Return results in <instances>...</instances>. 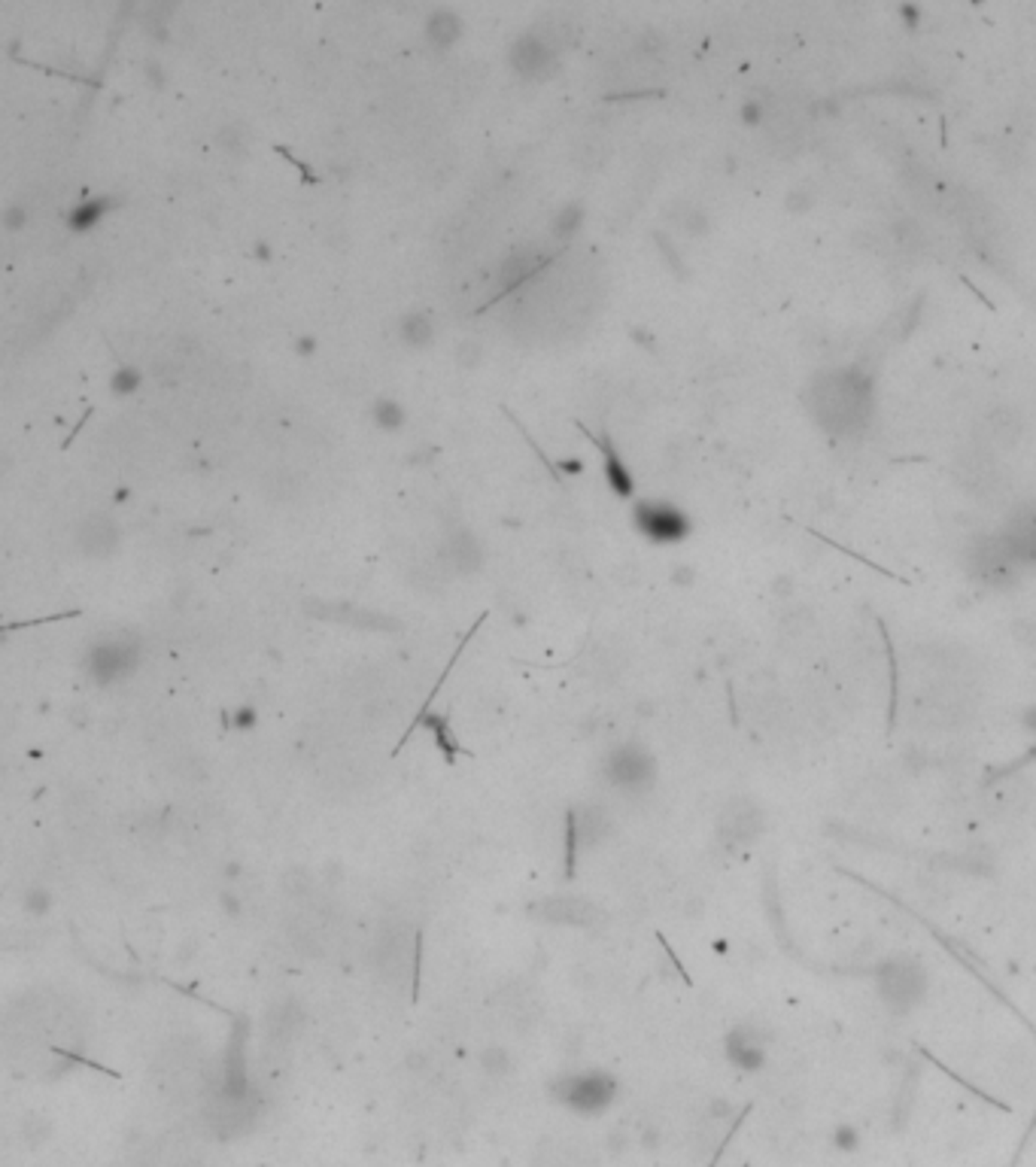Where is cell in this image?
I'll return each mask as SVG.
<instances>
[{
    "label": "cell",
    "mask_w": 1036,
    "mask_h": 1167,
    "mask_svg": "<svg viewBox=\"0 0 1036 1167\" xmlns=\"http://www.w3.org/2000/svg\"><path fill=\"white\" fill-rule=\"evenodd\" d=\"M253 258H256L258 265H267V262H271V258H274L271 244H267V240H256V244H253Z\"/></svg>",
    "instance_id": "obj_28"
},
{
    "label": "cell",
    "mask_w": 1036,
    "mask_h": 1167,
    "mask_svg": "<svg viewBox=\"0 0 1036 1167\" xmlns=\"http://www.w3.org/2000/svg\"><path fill=\"white\" fill-rule=\"evenodd\" d=\"M897 15L902 19V24H906V28H918V22H921V6H915V4H900V6H897Z\"/></svg>",
    "instance_id": "obj_27"
},
{
    "label": "cell",
    "mask_w": 1036,
    "mask_h": 1167,
    "mask_svg": "<svg viewBox=\"0 0 1036 1167\" xmlns=\"http://www.w3.org/2000/svg\"><path fill=\"white\" fill-rule=\"evenodd\" d=\"M556 471H559V478H578V474H583L587 471V462L581 460V456H563V460H556Z\"/></svg>",
    "instance_id": "obj_25"
},
{
    "label": "cell",
    "mask_w": 1036,
    "mask_h": 1167,
    "mask_svg": "<svg viewBox=\"0 0 1036 1167\" xmlns=\"http://www.w3.org/2000/svg\"><path fill=\"white\" fill-rule=\"evenodd\" d=\"M434 335H438V326H434V320L429 313H420V311H411V313H405L398 320V341H401V347L405 350H425V347H432V341H434Z\"/></svg>",
    "instance_id": "obj_14"
},
{
    "label": "cell",
    "mask_w": 1036,
    "mask_h": 1167,
    "mask_svg": "<svg viewBox=\"0 0 1036 1167\" xmlns=\"http://www.w3.org/2000/svg\"><path fill=\"white\" fill-rule=\"evenodd\" d=\"M766 1046H769L766 1031L757 1028V1024H751V1022L735 1024V1028L726 1033V1040H723L726 1061H730L735 1070H742V1073H760V1070H763V1067H766Z\"/></svg>",
    "instance_id": "obj_5"
},
{
    "label": "cell",
    "mask_w": 1036,
    "mask_h": 1167,
    "mask_svg": "<svg viewBox=\"0 0 1036 1167\" xmlns=\"http://www.w3.org/2000/svg\"><path fill=\"white\" fill-rule=\"evenodd\" d=\"M565 1100L574 1106V1110L583 1113H596L605 1110L614 1097V1079L611 1077H602V1073H587V1077H574L565 1082Z\"/></svg>",
    "instance_id": "obj_8"
},
{
    "label": "cell",
    "mask_w": 1036,
    "mask_h": 1167,
    "mask_svg": "<svg viewBox=\"0 0 1036 1167\" xmlns=\"http://www.w3.org/2000/svg\"><path fill=\"white\" fill-rule=\"evenodd\" d=\"M1022 727L1027 730V733H1036V703L1033 705H1027L1024 712H1022Z\"/></svg>",
    "instance_id": "obj_29"
},
{
    "label": "cell",
    "mask_w": 1036,
    "mask_h": 1167,
    "mask_svg": "<svg viewBox=\"0 0 1036 1167\" xmlns=\"http://www.w3.org/2000/svg\"><path fill=\"white\" fill-rule=\"evenodd\" d=\"M875 985H879L882 1004L891 1013L906 1015L927 994V970L915 957H891L875 970Z\"/></svg>",
    "instance_id": "obj_2"
},
{
    "label": "cell",
    "mask_w": 1036,
    "mask_h": 1167,
    "mask_svg": "<svg viewBox=\"0 0 1036 1167\" xmlns=\"http://www.w3.org/2000/svg\"><path fill=\"white\" fill-rule=\"evenodd\" d=\"M508 64H511V70L523 79L550 77V70L556 68V49L550 46L541 34L526 31V34L517 37L511 49H508Z\"/></svg>",
    "instance_id": "obj_4"
},
{
    "label": "cell",
    "mask_w": 1036,
    "mask_h": 1167,
    "mask_svg": "<svg viewBox=\"0 0 1036 1167\" xmlns=\"http://www.w3.org/2000/svg\"><path fill=\"white\" fill-rule=\"evenodd\" d=\"M420 727H429L432 730V736H434V742H438L441 752H444L447 763H453L456 754H459V745H456L453 736H450V730H447V714H432V712H420V714H416V718L411 721V727H407V733L401 736V742H398L396 748H392V754H398L401 748H405V742L414 736V730H420Z\"/></svg>",
    "instance_id": "obj_13"
},
{
    "label": "cell",
    "mask_w": 1036,
    "mask_h": 1167,
    "mask_svg": "<svg viewBox=\"0 0 1036 1167\" xmlns=\"http://www.w3.org/2000/svg\"><path fill=\"white\" fill-rule=\"evenodd\" d=\"M583 219H587V207L581 201H568L559 207V213L554 216V225H550V235L556 240H572L578 238V231L583 229Z\"/></svg>",
    "instance_id": "obj_17"
},
{
    "label": "cell",
    "mask_w": 1036,
    "mask_h": 1167,
    "mask_svg": "<svg viewBox=\"0 0 1036 1167\" xmlns=\"http://www.w3.org/2000/svg\"><path fill=\"white\" fill-rule=\"evenodd\" d=\"M632 338H639L641 347H654V344H650V335H645L641 329H632Z\"/></svg>",
    "instance_id": "obj_31"
},
{
    "label": "cell",
    "mask_w": 1036,
    "mask_h": 1167,
    "mask_svg": "<svg viewBox=\"0 0 1036 1167\" xmlns=\"http://www.w3.org/2000/svg\"><path fill=\"white\" fill-rule=\"evenodd\" d=\"M316 350H320V341H316L313 335H298L295 341H292V353H295L298 359H313Z\"/></svg>",
    "instance_id": "obj_26"
},
{
    "label": "cell",
    "mask_w": 1036,
    "mask_h": 1167,
    "mask_svg": "<svg viewBox=\"0 0 1036 1167\" xmlns=\"http://www.w3.org/2000/svg\"><path fill=\"white\" fill-rule=\"evenodd\" d=\"M581 432L590 438V444L602 453V474H605L608 490H611L617 499H632L635 496V474H632V469L626 465V460L621 456V450H617L614 438L608 435V432H599V435H593V432L583 429V426H581Z\"/></svg>",
    "instance_id": "obj_7"
},
{
    "label": "cell",
    "mask_w": 1036,
    "mask_h": 1167,
    "mask_svg": "<svg viewBox=\"0 0 1036 1167\" xmlns=\"http://www.w3.org/2000/svg\"><path fill=\"white\" fill-rule=\"evenodd\" d=\"M86 666L98 685H113L137 666V648L128 641H100L89 651Z\"/></svg>",
    "instance_id": "obj_6"
},
{
    "label": "cell",
    "mask_w": 1036,
    "mask_h": 1167,
    "mask_svg": "<svg viewBox=\"0 0 1036 1167\" xmlns=\"http://www.w3.org/2000/svg\"><path fill=\"white\" fill-rule=\"evenodd\" d=\"M28 222H31V210L24 204H6L4 207V229L10 231V235L22 231Z\"/></svg>",
    "instance_id": "obj_20"
},
{
    "label": "cell",
    "mask_w": 1036,
    "mask_h": 1167,
    "mask_svg": "<svg viewBox=\"0 0 1036 1167\" xmlns=\"http://www.w3.org/2000/svg\"><path fill=\"white\" fill-rule=\"evenodd\" d=\"M830 1144H833V1149H839V1153H857L860 1146H863V1134H860V1128L854 1122H839L833 1128V1134H830Z\"/></svg>",
    "instance_id": "obj_19"
},
{
    "label": "cell",
    "mask_w": 1036,
    "mask_h": 1167,
    "mask_svg": "<svg viewBox=\"0 0 1036 1167\" xmlns=\"http://www.w3.org/2000/svg\"><path fill=\"white\" fill-rule=\"evenodd\" d=\"M144 79H146V86H153L155 91L167 89V73H164L162 64L155 61V58H146V64H144Z\"/></svg>",
    "instance_id": "obj_24"
},
{
    "label": "cell",
    "mask_w": 1036,
    "mask_h": 1167,
    "mask_svg": "<svg viewBox=\"0 0 1036 1167\" xmlns=\"http://www.w3.org/2000/svg\"><path fill=\"white\" fill-rule=\"evenodd\" d=\"M407 407L398 402L396 396H378L374 398V405H371V423L378 426L380 432H389V435H396V432H401L407 426Z\"/></svg>",
    "instance_id": "obj_15"
},
{
    "label": "cell",
    "mask_w": 1036,
    "mask_h": 1167,
    "mask_svg": "<svg viewBox=\"0 0 1036 1167\" xmlns=\"http://www.w3.org/2000/svg\"><path fill=\"white\" fill-rule=\"evenodd\" d=\"M574 839H578V827H574V815H568V824H565V875L572 879L574 875Z\"/></svg>",
    "instance_id": "obj_23"
},
{
    "label": "cell",
    "mask_w": 1036,
    "mask_h": 1167,
    "mask_svg": "<svg viewBox=\"0 0 1036 1167\" xmlns=\"http://www.w3.org/2000/svg\"><path fill=\"white\" fill-rule=\"evenodd\" d=\"M1003 538L1009 541V547L1015 550L1018 560L1036 565V514L1018 517V520L1013 523V529H1009Z\"/></svg>",
    "instance_id": "obj_16"
},
{
    "label": "cell",
    "mask_w": 1036,
    "mask_h": 1167,
    "mask_svg": "<svg viewBox=\"0 0 1036 1167\" xmlns=\"http://www.w3.org/2000/svg\"><path fill=\"white\" fill-rule=\"evenodd\" d=\"M128 499H131V490H128V487H119V490H116V493H113V502H116V505H119V502L125 505V502H128Z\"/></svg>",
    "instance_id": "obj_30"
},
{
    "label": "cell",
    "mask_w": 1036,
    "mask_h": 1167,
    "mask_svg": "<svg viewBox=\"0 0 1036 1167\" xmlns=\"http://www.w3.org/2000/svg\"><path fill=\"white\" fill-rule=\"evenodd\" d=\"M739 119H742V125H748V128H757V125L766 119V107L760 104L757 98H748V101L739 107Z\"/></svg>",
    "instance_id": "obj_22"
},
{
    "label": "cell",
    "mask_w": 1036,
    "mask_h": 1167,
    "mask_svg": "<svg viewBox=\"0 0 1036 1167\" xmlns=\"http://www.w3.org/2000/svg\"><path fill=\"white\" fill-rule=\"evenodd\" d=\"M550 262H554L550 256L541 258L538 253H529V249H517V253H511V256L505 258V262H501L496 302H499V298H505V295H511V292L520 289L523 283H529L535 274L545 271Z\"/></svg>",
    "instance_id": "obj_9"
},
{
    "label": "cell",
    "mask_w": 1036,
    "mask_h": 1167,
    "mask_svg": "<svg viewBox=\"0 0 1036 1167\" xmlns=\"http://www.w3.org/2000/svg\"><path fill=\"white\" fill-rule=\"evenodd\" d=\"M216 144H219L225 153H244V149H247L244 131H240L238 125H225L219 135H216Z\"/></svg>",
    "instance_id": "obj_21"
},
{
    "label": "cell",
    "mask_w": 1036,
    "mask_h": 1167,
    "mask_svg": "<svg viewBox=\"0 0 1036 1167\" xmlns=\"http://www.w3.org/2000/svg\"><path fill=\"white\" fill-rule=\"evenodd\" d=\"M122 207V201L116 195H89V198H82L79 204H73L70 210H67V216H64V225H67V231L70 235H89V231H95L100 222L107 219L110 213H116Z\"/></svg>",
    "instance_id": "obj_10"
},
{
    "label": "cell",
    "mask_w": 1036,
    "mask_h": 1167,
    "mask_svg": "<svg viewBox=\"0 0 1036 1167\" xmlns=\"http://www.w3.org/2000/svg\"><path fill=\"white\" fill-rule=\"evenodd\" d=\"M632 527L650 545H681V541L690 538L693 520L675 502H666V499H641V502L632 505Z\"/></svg>",
    "instance_id": "obj_3"
},
{
    "label": "cell",
    "mask_w": 1036,
    "mask_h": 1167,
    "mask_svg": "<svg viewBox=\"0 0 1036 1167\" xmlns=\"http://www.w3.org/2000/svg\"><path fill=\"white\" fill-rule=\"evenodd\" d=\"M815 398H817V411H815L817 420L826 429L845 435V432L863 426L869 411H873V383L857 369L835 371V374H826L824 380H817Z\"/></svg>",
    "instance_id": "obj_1"
},
{
    "label": "cell",
    "mask_w": 1036,
    "mask_h": 1167,
    "mask_svg": "<svg viewBox=\"0 0 1036 1167\" xmlns=\"http://www.w3.org/2000/svg\"><path fill=\"white\" fill-rule=\"evenodd\" d=\"M140 387H144V371H140L137 365H128V362L116 365L113 374H110V393L116 398H128V396L137 393Z\"/></svg>",
    "instance_id": "obj_18"
},
{
    "label": "cell",
    "mask_w": 1036,
    "mask_h": 1167,
    "mask_svg": "<svg viewBox=\"0 0 1036 1167\" xmlns=\"http://www.w3.org/2000/svg\"><path fill=\"white\" fill-rule=\"evenodd\" d=\"M614 781L621 788H648L654 781V763L645 748L639 745H626L621 752H614Z\"/></svg>",
    "instance_id": "obj_11"
},
{
    "label": "cell",
    "mask_w": 1036,
    "mask_h": 1167,
    "mask_svg": "<svg viewBox=\"0 0 1036 1167\" xmlns=\"http://www.w3.org/2000/svg\"><path fill=\"white\" fill-rule=\"evenodd\" d=\"M462 31H465L462 15H459L456 10H450V6H432L429 15H425V22H423L425 43H429L432 49H438V52L453 49L459 40H462Z\"/></svg>",
    "instance_id": "obj_12"
}]
</instances>
